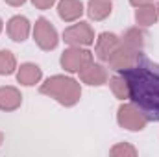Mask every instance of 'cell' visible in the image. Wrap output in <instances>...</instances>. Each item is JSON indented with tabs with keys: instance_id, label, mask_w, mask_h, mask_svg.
I'll list each match as a JSON object with an SVG mask.
<instances>
[{
	"instance_id": "obj_15",
	"label": "cell",
	"mask_w": 159,
	"mask_h": 157,
	"mask_svg": "<svg viewBox=\"0 0 159 157\" xmlns=\"http://www.w3.org/2000/svg\"><path fill=\"white\" fill-rule=\"evenodd\" d=\"M157 19L159 13L154 4H144V6H139L135 9V20L139 26H152L157 22Z\"/></svg>"
},
{
	"instance_id": "obj_25",
	"label": "cell",
	"mask_w": 159,
	"mask_h": 157,
	"mask_svg": "<svg viewBox=\"0 0 159 157\" xmlns=\"http://www.w3.org/2000/svg\"><path fill=\"white\" fill-rule=\"evenodd\" d=\"M157 13H159V6H157Z\"/></svg>"
},
{
	"instance_id": "obj_8",
	"label": "cell",
	"mask_w": 159,
	"mask_h": 157,
	"mask_svg": "<svg viewBox=\"0 0 159 157\" xmlns=\"http://www.w3.org/2000/svg\"><path fill=\"white\" fill-rule=\"evenodd\" d=\"M6 32L9 35V39L15 41V43H24V41L30 37V32H32V24L30 20L24 17V15H15L7 20L6 24Z\"/></svg>"
},
{
	"instance_id": "obj_23",
	"label": "cell",
	"mask_w": 159,
	"mask_h": 157,
	"mask_svg": "<svg viewBox=\"0 0 159 157\" xmlns=\"http://www.w3.org/2000/svg\"><path fill=\"white\" fill-rule=\"evenodd\" d=\"M2 142H4V133L0 131V146H2Z\"/></svg>"
},
{
	"instance_id": "obj_20",
	"label": "cell",
	"mask_w": 159,
	"mask_h": 157,
	"mask_svg": "<svg viewBox=\"0 0 159 157\" xmlns=\"http://www.w3.org/2000/svg\"><path fill=\"white\" fill-rule=\"evenodd\" d=\"M32 4L37 7V9H50L54 4H56V0H32Z\"/></svg>"
},
{
	"instance_id": "obj_3",
	"label": "cell",
	"mask_w": 159,
	"mask_h": 157,
	"mask_svg": "<svg viewBox=\"0 0 159 157\" xmlns=\"http://www.w3.org/2000/svg\"><path fill=\"white\" fill-rule=\"evenodd\" d=\"M94 61V56H93V52H89L87 48H83V46H70V48H67L63 54H61V57H59V63H61V67L67 70V72H81L87 65H91Z\"/></svg>"
},
{
	"instance_id": "obj_12",
	"label": "cell",
	"mask_w": 159,
	"mask_h": 157,
	"mask_svg": "<svg viewBox=\"0 0 159 157\" xmlns=\"http://www.w3.org/2000/svg\"><path fill=\"white\" fill-rule=\"evenodd\" d=\"M22 105V94L17 87H0V111H15Z\"/></svg>"
},
{
	"instance_id": "obj_21",
	"label": "cell",
	"mask_w": 159,
	"mask_h": 157,
	"mask_svg": "<svg viewBox=\"0 0 159 157\" xmlns=\"http://www.w3.org/2000/svg\"><path fill=\"white\" fill-rule=\"evenodd\" d=\"M154 0H129V4L131 6H135V7H139V6H144V4H152Z\"/></svg>"
},
{
	"instance_id": "obj_19",
	"label": "cell",
	"mask_w": 159,
	"mask_h": 157,
	"mask_svg": "<svg viewBox=\"0 0 159 157\" xmlns=\"http://www.w3.org/2000/svg\"><path fill=\"white\" fill-rule=\"evenodd\" d=\"M109 155L111 157H133L137 155V150L131 146V144H128V142H120V144H115L111 150H109Z\"/></svg>"
},
{
	"instance_id": "obj_24",
	"label": "cell",
	"mask_w": 159,
	"mask_h": 157,
	"mask_svg": "<svg viewBox=\"0 0 159 157\" xmlns=\"http://www.w3.org/2000/svg\"><path fill=\"white\" fill-rule=\"evenodd\" d=\"M2 28H4V20L0 19V34H2Z\"/></svg>"
},
{
	"instance_id": "obj_2",
	"label": "cell",
	"mask_w": 159,
	"mask_h": 157,
	"mask_svg": "<svg viewBox=\"0 0 159 157\" xmlns=\"http://www.w3.org/2000/svg\"><path fill=\"white\" fill-rule=\"evenodd\" d=\"M39 92L54 98L65 107H72L81 98V85L74 78L56 74V76H50L44 83H41Z\"/></svg>"
},
{
	"instance_id": "obj_4",
	"label": "cell",
	"mask_w": 159,
	"mask_h": 157,
	"mask_svg": "<svg viewBox=\"0 0 159 157\" xmlns=\"http://www.w3.org/2000/svg\"><path fill=\"white\" fill-rule=\"evenodd\" d=\"M34 41L35 44L39 46L41 50H54L59 43V35H57V30L54 28V24L44 19V17H39L34 24Z\"/></svg>"
},
{
	"instance_id": "obj_13",
	"label": "cell",
	"mask_w": 159,
	"mask_h": 157,
	"mask_svg": "<svg viewBox=\"0 0 159 157\" xmlns=\"http://www.w3.org/2000/svg\"><path fill=\"white\" fill-rule=\"evenodd\" d=\"M41 78H43V70L35 63H22L17 69V81L24 87H32V85L39 83Z\"/></svg>"
},
{
	"instance_id": "obj_7",
	"label": "cell",
	"mask_w": 159,
	"mask_h": 157,
	"mask_svg": "<svg viewBox=\"0 0 159 157\" xmlns=\"http://www.w3.org/2000/svg\"><path fill=\"white\" fill-rule=\"evenodd\" d=\"M141 52L143 50H137V48H131V46L120 43L119 48L107 57V63H109V67L113 70H126V69H129V67L135 65V61H137V57H139Z\"/></svg>"
},
{
	"instance_id": "obj_14",
	"label": "cell",
	"mask_w": 159,
	"mask_h": 157,
	"mask_svg": "<svg viewBox=\"0 0 159 157\" xmlns=\"http://www.w3.org/2000/svg\"><path fill=\"white\" fill-rule=\"evenodd\" d=\"M113 4L111 0H89L87 2V15L93 20H104L111 15Z\"/></svg>"
},
{
	"instance_id": "obj_16",
	"label": "cell",
	"mask_w": 159,
	"mask_h": 157,
	"mask_svg": "<svg viewBox=\"0 0 159 157\" xmlns=\"http://www.w3.org/2000/svg\"><path fill=\"white\" fill-rule=\"evenodd\" d=\"M144 37H146V34L137 26V28L126 30V32L122 34V37H120V43H124V44H128V46H131V48L143 50V46H144Z\"/></svg>"
},
{
	"instance_id": "obj_22",
	"label": "cell",
	"mask_w": 159,
	"mask_h": 157,
	"mask_svg": "<svg viewBox=\"0 0 159 157\" xmlns=\"http://www.w3.org/2000/svg\"><path fill=\"white\" fill-rule=\"evenodd\" d=\"M24 2H26V0H6V4H9V6H13V7H20Z\"/></svg>"
},
{
	"instance_id": "obj_18",
	"label": "cell",
	"mask_w": 159,
	"mask_h": 157,
	"mask_svg": "<svg viewBox=\"0 0 159 157\" xmlns=\"http://www.w3.org/2000/svg\"><path fill=\"white\" fill-rule=\"evenodd\" d=\"M109 81V87H111V91H113V94H115V98L117 100H128V85H126V79L122 78V76H113V78L107 79Z\"/></svg>"
},
{
	"instance_id": "obj_1",
	"label": "cell",
	"mask_w": 159,
	"mask_h": 157,
	"mask_svg": "<svg viewBox=\"0 0 159 157\" xmlns=\"http://www.w3.org/2000/svg\"><path fill=\"white\" fill-rule=\"evenodd\" d=\"M126 79L128 98L135 104L148 122H159V63H152L143 52L133 67L120 70Z\"/></svg>"
},
{
	"instance_id": "obj_5",
	"label": "cell",
	"mask_w": 159,
	"mask_h": 157,
	"mask_svg": "<svg viewBox=\"0 0 159 157\" xmlns=\"http://www.w3.org/2000/svg\"><path fill=\"white\" fill-rule=\"evenodd\" d=\"M117 122L120 128H124L128 131H141L148 124L146 117L141 113V109L135 104H122L117 113Z\"/></svg>"
},
{
	"instance_id": "obj_11",
	"label": "cell",
	"mask_w": 159,
	"mask_h": 157,
	"mask_svg": "<svg viewBox=\"0 0 159 157\" xmlns=\"http://www.w3.org/2000/svg\"><path fill=\"white\" fill-rule=\"evenodd\" d=\"M83 4L81 0H59L57 2V15L65 22H76L83 15Z\"/></svg>"
},
{
	"instance_id": "obj_10",
	"label": "cell",
	"mask_w": 159,
	"mask_h": 157,
	"mask_svg": "<svg viewBox=\"0 0 159 157\" xmlns=\"http://www.w3.org/2000/svg\"><path fill=\"white\" fill-rule=\"evenodd\" d=\"M80 74V79L83 81V83H87V85H91V87H100V85H104V83H107V70L102 67V65H98V63H91V65H87Z\"/></svg>"
},
{
	"instance_id": "obj_9",
	"label": "cell",
	"mask_w": 159,
	"mask_h": 157,
	"mask_svg": "<svg viewBox=\"0 0 159 157\" xmlns=\"http://www.w3.org/2000/svg\"><path fill=\"white\" fill-rule=\"evenodd\" d=\"M120 44V37L111 34V32H102L96 39V44H94V54L100 61H107V57L119 48Z\"/></svg>"
},
{
	"instance_id": "obj_17",
	"label": "cell",
	"mask_w": 159,
	"mask_h": 157,
	"mask_svg": "<svg viewBox=\"0 0 159 157\" xmlns=\"http://www.w3.org/2000/svg\"><path fill=\"white\" fill-rule=\"evenodd\" d=\"M17 70V57L11 50H0V76H9Z\"/></svg>"
},
{
	"instance_id": "obj_6",
	"label": "cell",
	"mask_w": 159,
	"mask_h": 157,
	"mask_svg": "<svg viewBox=\"0 0 159 157\" xmlns=\"http://www.w3.org/2000/svg\"><path fill=\"white\" fill-rule=\"evenodd\" d=\"M63 41L70 46H91L94 43V30L89 22L76 20V24L65 28Z\"/></svg>"
}]
</instances>
